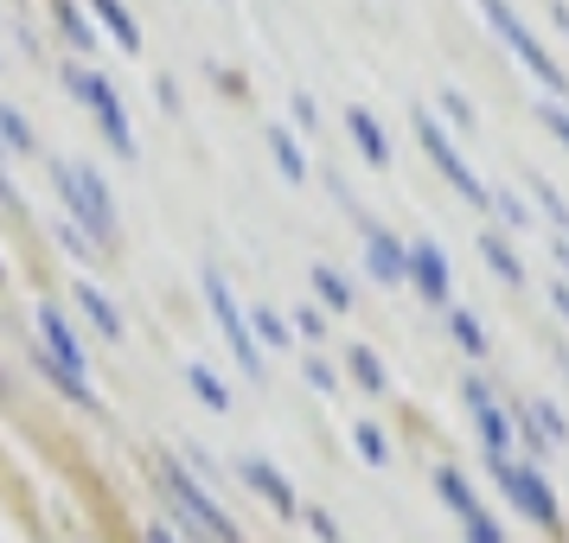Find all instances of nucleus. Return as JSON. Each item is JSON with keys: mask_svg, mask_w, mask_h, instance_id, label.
<instances>
[{"mask_svg": "<svg viewBox=\"0 0 569 543\" xmlns=\"http://www.w3.org/2000/svg\"><path fill=\"white\" fill-rule=\"evenodd\" d=\"M480 13H487V27L499 32V39H506V52H512L518 64H525V71H531V78H538L543 90H550V97H569V78L557 71V58H550V52L538 46V39H531V27L518 20L506 0H480Z\"/></svg>", "mask_w": 569, "mask_h": 543, "instance_id": "1", "label": "nucleus"}, {"mask_svg": "<svg viewBox=\"0 0 569 543\" xmlns=\"http://www.w3.org/2000/svg\"><path fill=\"white\" fill-rule=\"evenodd\" d=\"M52 180H58V192H64V205L83 218V231H90V237L116 231V205H109L103 180H97L90 167H78V160H52Z\"/></svg>", "mask_w": 569, "mask_h": 543, "instance_id": "2", "label": "nucleus"}, {"mask_svg": "<svg viewBox=\"0 0 569 543\" xmlns=\"http://www.w3.org/2000/svg\"><path fill=\"white\" fill-rule=\"evenodd\" d=\"M160 480H167V492H173V505H180V512L192 517L199 531H206V537H218V543H243V537H237V524L224 517V505H218V499H211V492L199 486V480H192V473H186L180 461H160Z\"/></svg>", "mask_w": 569, "mask_h": 543, "instance_id": "3", "label": "nucleus"}, {"mask_svg": "<svg viewBox=\"0 0 569 543\" xmlns=\"http://www.w3.org/2000/svg\"><path fill=\"white\" fill-rule=\"evenodd\" d=\"M416 141L429 148V160H436L441 173H448V185L461 192L467 205H492V192H487L480 180H473V167H467V160L455 154V141H448V129H441L436 115H422V109H416Z\"/></svg>", "mask_w": 569, "mask_h": 543, "instance_id": "4", "label": "nucleus"}, {"mask_svg": "<svg viewBox=\"0 0 569 543\" xmlns=\"http://www.w3.org/2000/svg\"><path fill=\"white\" fill-rule=\"evenodd\" d=\"M71 90H78L83 103L97 109V122H103L109 148H116L122 160H134V129H129V115H122V97H116V83L97 78V71H71Z\"/></svg>", "mask_w": 569, "mask_h": 543, "instance_id": "5", "label": "nucleus"}, {"mask_svg": "<svg viewBox=\"0 0 569 543\" xmlns=\"http://www.w3.org/2000/svg\"><path fill=\"white\" fill-rule=\"evenodd\" d=\"M206 301H211V320H218V333H224V345L237 352V364H243L250 378H262L257 339H250V326H243V313H237L231 288H224V275H218V269H206Z\"/></svg>", "mask_w": 569, "mask_h": 543, "instance_id": "6", "label": "nucleus"}, {"mask_svg": "<svg viewBox=\"0 0 569 543\" xmlns=\"http://www.w3.org/2000/svg\"><path fill=\"white\" fill-rule=\"evenodd\" d=\"M492 466H499V486L512 492V505L525 517H538V524H550V517H557V499H550V486H543L531 466H512V461H492Z\"/></svg>", "mask_w": 569, "mask_h": 543, "instance_id": "7", "label": "nucleus"}, {"mask_svg": "<svg viewBox=\"0 0 569 543\" xmlns=\"http://www.w3.org/2000/svg\"><path fill=\"white\" fill-rule=\"evenodd\" d=\"M467 415H473V429H480V441H487L492 461H506V448H512V429H506V415L492 410V390L487 384H467Z\"/></svg>", "mask_w": 569, "mask_h": 543, "instance_id": "8", "label": "nucleus"}, {"mask_svg": "<svg viewBox=\"0 0 569 543\" xmlns=\"http://www.w3.org/2000/svg\"><path fill=\"white\" fill-rule=\"evenodd\" d=\"M410 282H416V294H422V301L448 308V257H441L436 243H422V237L410 243Z\"/></svg>", "mask_w": 569, "mask_h": 543, "instance_id": "9", "label": "nucleus"}, {"mask_svg": "<svg viewBox=\"0 0 569 543\" xmlns=\"http://www.w3.org/2000/svg\"><path fill=\"white\" fill-rule=\"evenodd\" d=\"M39 333H46V352H52V359L64 364V371H78V378H90V371H83V345H78V333L64 326V313H58L52 301L39 308Z\"/></svg>", "mask_w": 569, "mask_h": 543, "instance_id": "10", "label": "nucleus"}, {"mask_svg": "<svg viewBox=\"0 0 569 543\" xmlns=\"http://www.w3.org/2000/svg\"><path fill=\"white\" fill-rule=\"evenodd\" d=\"M365 262H371V275H378V282H403V275H410V257H403V250H397V237H385L378 224L365 231Z\"/></svg>", "mask_w": 569, "mask_h": 543, "instance_id": "11", "label": "nucleus"}, {"mask_svg": "<svg viewBox=\"0 0 569 543\" xmlns=\"http://www.w3.org/2000/svg\"><path fill=\"white\" fill-rule=\"evenodd\" d=\"M243 480H250V486L276 505V512H295V486L282 480V466H269L262 454H250V461H243Z\"/></svg>", "mask_w": 569, "mask_h": 543, "instance_id": "12", "label": "nucleus"}, {"mask_svg": "<svg viewBox=\"0 0 569 543\" xmlns=\"http://www.w3.org/2000/svg\"><path fill=\"white\" fill-rule=\"evenodd\" d=\"M346 129H352V141H359V154L371 160V167H390V141H385V129H378V115H365L359 103L346 109Z\"/></svg>", "mask_w": 569, "mask_h": 543, "instance_id": "13", "label": "nucleus"}, {"mask_svg": "<svg viewBox=\"0 0 569 543\" xmlns=\"http://www.w3.org/2000/svg\"><path fill=\"white\" fill-rule=\"evenodd\" d=\"M90 13L116 32V46H122V52H141V27L129 20V7H122V0H90Z\"/></svg>", "mask_w": 569, "mask_h": 543, "instance_id": "14", "label": "nucleus"}, {"mask_svg": "<svg viewBox=\"0 0 569 543\" xmlns=\"http://www.w3.org/2000/svg\"><path fill=\"white\" fill-rule=\"evenodd\" d=\"M436 492L448 499V512L461 517V524H467L473 512H480V499H473V486H467V480L455 473V466H441V473H436Z\"/></svg>", "mask_w": 569, "mask_h": 543, "instance_id": "15", "label": "nucleus"}, {"mask_svg": "<svg viewBox=\"0 0 569 543\" xmlns=\"http://www.w3.org/2000/svg\"><path fill=\"white\" fill-rule=\"evenodd\" d=\"M269 154H276V167H282V180H308V160H301V141H295V134L288 129H269Z\"/></svg>", "mask_w": 569, "mask_h": 543, "instance_id": "16", "label": "nucleus"}, {"mask_svg": "<svg viewBox=\"0 0 569 543\" xmlns=\"http://www.w3.org/2000/svg\"><path fill=\"white\" fill-rule=\"evenodd\" d=\"M313 294H320L327 308H352V288H346V275H339V269H327V262H313Z\"/></svg>", "mask_w": 569, "mask_h": 543, "instance_id": "17", "label": "nucleus"}, {"mask_svg": "<svg viewBox=\"0 0 569 543\" xmlns=\"http://www.w3.org/2000/svg\"><path fill=\"white\" fill-rule=\"evenodd\" d=\"M78 301H83V313H90V320H97V326H103L109 339L122 333V313H116V308L103 301V288H90V282H83V288H78Z\"/></svg>", "mask_w": 569, "mask_h": 543, "instance_id": "18", "label": "nucleus"}, {"mask_svg": "<svg viewBox=\"0 0 569 543\" xmlns=\"http://www.w3.org/2000/svg\"><path fill=\"white\" fill-rule=\"evenodd\" d=\"M346 364H352V378H359L371 396L385 390V364H378V352H371V345H352V352H346Z\"/></svg>", "mask_w": 569, "mask_h": 543, "instance_id": "19", "label": "nucleus"}, {"mask_svg": "<svg viewBox=\"0 0 569 543\" xmlns=\"http://www.w3.org/2000/svg\"><path fill=\"white\" fill-rule=\"evenodd\" d=\"M480 250H487V262H492V269H499V275H506V282H525V262H518L512 257V243H506V237H480Z\"/></svg>", "mask_w": 569, "mask_h": 543, "instance_id": "20", "label": "nucleus"}, {"mask_svg": "<svg viewBox=\"0 0 569 543\" xmlns=\"http://www.w3.org/2000/svg\"><path fill=\"white\" fill-rule=\"evenodd\" d=\"M186 384L199 390V403H211V410H231V390L218 384V378H211L206 364H186Z\"/></svg>", "mask_w": 569, "mask_h": 543, "instance_id": "21", "label": "nucleus"}, {"mask_svg": "<svg viewBox=\"0 0 569 543\" xmlns=\"http://www.w3.org/2000/svg\"><path fill=\"white\" fill-rule=\"evenodd\" d=\"M0 141H7L13 154H27V148H32V129H27V115H20V109H7V103H0Z\"/></svg>", "mask_w": 569, "mask_h": 543, "instance_id": "22", "label": "nucleus"}, {"mask_svg": "<svg viewBox=\"0 0 569 543\" xmlns=\"http://www.w3.org/2000/svg\"><path fill=\"white\" fill-rule=\"evenodd\" d=\"M257 333L269 339V345H276V352H288V320L276 308H257Z\"/></svg>", "mask_w": 569, "mask_h": 543, "instance_id": "23", "label": "nucleus"}, {"mask_svg": "<svg viewBox=\"0 0 569 543\" xmlns=\"http://www.w3.org/2000/svg\"><path fill=\"white\" fill-rule=\"evenodd\" d=\"M455 339L467 345V359H480V352H487V333H480V320H473V313H455Z\"/></svg>", "mask_w": 569, "mask_h": 543, "instance_id": "24", "label": "nucleus"}, {"mask_svg": "<svg viewBox=\"0 0 569 543\" xmlns=\"http://www.w3.org/2000/svg\"><path fill=\"white\" fill-rule=\"evenodd\" d=\"M531 192H538V205H543V211H550V218H557V231H563V237H569V205H563V192H550V185H543V180H538V185H531Z\"/></svg>", "mask_w": 569, "mask_h": 543, "instance_id": "25", "label": "nucleus"}, {"mask_svg": "<svg viewBox=\"0 0 569 543\" xmlns=\"http://www.w3.org/2000/svg\"><path fill=\"white\" fill-rule=\"evenodd\" d=\"M441 109H448V122H455V129H473V103H467L461 90H441Z\"/></svg>", "mask_w": 569, "mask_h": 543, "instance_id": "26", "label": "nucleus"}, {"mask_svg": "<svg viewBox=\"0 0 569 543\" xmlns=\"http://www.w3.org/2000/svg\"><path fill=\"white\" fill-rule=\"evenodd\" d=\"M467 537H473V543H506V537H499V524L487 517V505H480V512L467 517Z\"/></svg>", "mask_w": 569, "mask_h": 543, "instance_id": "27", "label": "nucleus"}, {"mask_svg": "<svg viewBox=\"0 0 569 543\" xmlns=\"http://www.w3.org/2000/svg\"><path fill=\"white\" fill-rule=\"evenodd\" d=\"M64 32H71V46H83V52L97 46V32H90V20H83V13H71V7H64Z\"/></svg>", "mask_w": 569, "mask_h": 543, "instance_id": "28", "label": "nucleus"}, {"mask_svg": "<svg viewBox=\"0 0 569 543\" xmlns=\"http://www.w3.org/2000/svg\"><path fill=\"white\" fill-rule=\"evenodd\" d=\"M359 454H365L371 466H385V454H390V448H385V435H378V429H359Z\"/></svg>", "mask_w": 569, "mask_h": 543, "instance_id": "29", "label": "nucleus"}, {"mask_svg": "<svg viewBox=\"0 0 569 543\" xmlns=\"http://www.w3.org/2000/svg\"><path fill=\"white\" fill-rule=\"evenodd\" d=\"M492 205H499V218H506V224H512V231H525V205H518L512 192H499V199H492Z\"/></svg>", "mask_w": 569, "mask_h": 543, "instance_id": "30", "label": "nucleus"}, {"mask_svg": "<svg viewBox=\"0 0 569 543\" xmlns=\"http://www.w3.org/2000/svg\"><path fill=\"white\" fill-rule=\"evenodd\" d=\"M58 237H64V243H71V257H90V250H97V243H90V237L78 231V224H64V231H58Z\"/></svg>", "mask_w": 569, "mask_h": 543, "instance_id": "31", "label": "nucleus"}, {"mask_svg": "<svg viewBox=\"0 0 569 543\" xmlns=\"http://www.w3.org/2000/svg\"><path fill=\"white\" fill-rule=\"evenodd\" d=\"M543 122H550V129L563 134V148H569V115H563V109H543Z\"/></svg>", "mask_w": 569, "mask_h": 543, "instance_id": "32", "label": "nucleus"}, {"mask_svg": "<svg viewBox=\"0 0 569 543\" xmlns=\"http://www.w3.org/2000/svg\"><path fill=\"white\" fill-rule=\"evenodd\" d=\"M550 301H557V313H569V288L557 282V288H550Z\"/></svg>", "mask_w": 569, "mask_h": 543, "instance_id": "33", "label": "nucleus"}, {"mask_svg": "<svg viewBox=\"0 0 569 543\" xmlns=\"http://www.w3.org/2000/svg\"><path fill=\"white\" fill-rule=\"evenodd\" d=\"M550 250H557V262H563V269H569V237H557V243H550Z\"/></svg>", "mask_w": 569, "mask_h": 543, "instance_id": "34", "label": "nucleus"}, {"mask_svg": "<svg viewBox=\"0 0 569 543\" xmlns=\"http://www.w3.org/2000/svg\"><path fill=\"white\" fill-rule=\"evenodd\" d=\"M148 543H173V537H167V531H148Z\"/></svg>", "mask_w": 569, "mask_h": 543, "instance_id": "35", "label": "nucleus"}]
</instances>
